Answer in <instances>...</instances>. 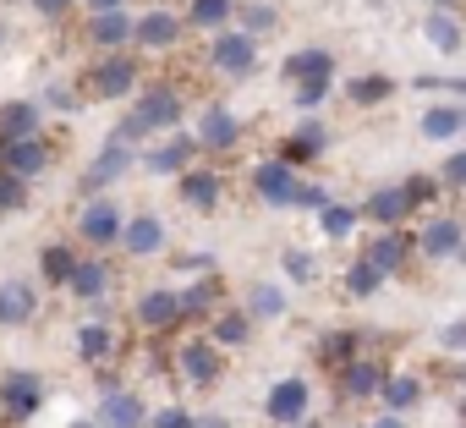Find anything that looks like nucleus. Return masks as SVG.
<instances>
[{"instance_id": "3", "label": "nucleus", "mask_w": 466, "mask_h": 428, "mask_svg": "<svg viewBox=\"0 0 466 428\" xmlns=\"http://www.w3.org/2000/svg\"><path fill=\"white\" fill-rule=\"evenodd\" d=\"M0 170H12L17 181H39L50 170V143L39 138H17V143H0Z\"/></svg>"}, {"instance_id": "42", "label": "nucleus", "mask_w": 466, "mask_h": 428, "mask_svg": "<svg viewBox=\"0 0 466 428\" xmlns=\"http://www.w3.org/2000/svg\"><path fill=\"white\" fill-rule=\"evenodd\" d=\"M324 94H329V77H313V83H302V88H297V105H302V110H313Z\"/></svg>"}, {"instance_id": "8", "label": "nucleus", "mask_w": 466, "mask_h": 428, "mask_svg": "<svg viewBox=\"0 0 466 428\" xmlns=\"http://www.w3.org/2000/svg\"><path fill=\"white\" fill-rule=\"evenodd\" d=\"M45 110L34 99H6L0 105V143H17V138H39Z\"/></svg>"}, {"instance_id": "36", "label": "nucleus", "mask_w": 466, "mask_h": 428, "mask_svg": "<svg viewBox=\"0 0 466 428\" xmlns=\"http://www.w3.org/2000/svg\"><path fill=\"white\" fill-rule=\"evenodd\" d=\"M417 395H422L417 379H406V373H400V379H384V401H390V406H411Z\"/></svg>"}, {"instance_id": "50", "label": "nucleus", "mask_w": 466, "mask_h": 428, "mask_svg": "<svg viewBox=\"0 0 466 428\" xmlns=\"http://www.w3.org/2000/svg\"><path fill=\"white\" fill-rule=\"evenodd\" d=\"M28 6H34L39 17H66V6H72V0H28Z\"/></svg>"}, {"instance_id": "47", "label": "nucleus", "mask_w": 466, "mask_h": 428, "mask_svg": "<svg viewBox=\"0 0 466 428\" xmlns=\"http://www.w3.org/2000/svg\"><path fill=\"white\" fill-rule=\"evenodd\" d=\"M444 187H466V154H450L444 159Z\"/></svg>"}, {"instance_id": "41", "label": "nucleus", "mask_w": 466, "mask_h": 428, "mask_svg": "<svg viewBox=\"0 0 466 428\" xmlns=\"http://www.w3.org/2000/svg\"><path fill=\"white\" fill-rule=\"evenodd\" d=\"M384 94H390L384 77H362V83H351V99H362V105H373V99H384Z\"/></svg>"}, {"instance_id": "22", "label": "nucleus", "mask_w": 466, "mask_h": 428, "mask_svg": "<svg viewBox=\"0 0 466 428\" xmlns=\"http://www.w3.org/2000/svg\"><path fill=\"white\" fill-rule=\"evenodd\" d=\"M72 270H77V248H66V242H50V248L39 253V275H45L50 286H66V280H72Z\"/></svg>"}, {"instance_id": "46", "label": "nucleus", "mask_w": 466, "mask_h": 428, "mask_svg": "<svg viewBox=\"0 0 466 428\" xmlns=\"http://www.w3.org/2000/svg\"><path fill=\"white\" fill-rule=\"evenodd\" d=\"M286 270H291V280H302V286L313 280V259H308V253H286Z\"/></svg>"}, {"instance_id": "1", "label": "nucleus", "mask_w": 466, "mask_h": 428, "mask_svg": "<svg viewBox=\"0 0 466 428\" xmlns=\"http://www.w3.org/2000/svg\"><path fill=\"white\" fill-rule=\"evenodd\" d=\"M39 406H45V384H39V373H6V379H0V423L23 428V423L39 417Z\"/></svg>"}, {"instance_id": "4", "label": "nucleus", "mask_w": 466, "mask_h": 428, "mask_svg": "<svg viewBox=\"0 0 466 428\" xmlns=\"http://www.w3.org/2000/svg\"><path fill=\"white\" fill-rule=\"evenodd\" d=\"M121 226H127V214H121L110 198H94V203L83 209V220H77V237H83L88 248H110V242H121Z\"/></svg>"}, {"instance_id": "54", "label": "nucleus", "mask_w": 466, "mask_h": 428, "mask_svg": "<svg viewBox=\"0 0 466 428\" xmlns=\"http://www.w3.org/2000/svg\"><path fill=\"white\" fill-rule=\"evenodd\" d=\"M373 428H400V423H395V417H379V423H373Z\"/></svg>"}, {"instance_id": "12", "label": "nucleus", "mask_w": 466, "mask_h": 428, "mask_svg": "<svg viewBox=\"0 0 466 428\" xmlns=\"http://www.w3.org/2000/svg\"><path fill=\"white\" fill-rule=\"evenodd\" d=\"M264 412H269L275 423H302V412H308V379H280V384L269 390Z\"/></svg>"}, {"instance_id": "7", "label": "nucleus", "mask_w": 466, "mask_h": 428, "mask_svg": "<svg viewBox=\"0 0 466 428\" xmlns=\"http://www.w3.org/2000/svg\"><path fill=\"white\" fill-rule=\"evenodd\" d=\"M34 313H39V291H34L23 275L0 286V330H17V324H28Z\"/></svg>"}, {"instance_id": "34", "label": "nucleus", "mask_w": 466, "mask_h": 428, "mask_svg": "<svg viewBox=\"0 0 466 428\" xmlns=\"http://www.w3.org/2000/svg\"><path fill=\"white\" fill-rule=\"evenodd\" d=\"M319 148H324V127H313V121H308V127H302V132L291 138V148H286V159H313Z\"/></svg>"}, {"instance_id": "15", "label": "nucleus", "mask_w": 466, "mask_h": 428, "mask_svg": "<svg viewBox=\"0 0 466 428\" xmlns=\"http://www.w3.org/2000/svg\"><path fill=\"white\" fill-rule=\"evenodd\" d=\"M121 248H127L132 259H148V253H159V248H165V226L154 220V214H137V220H127V226H121Z\"/></svg>"}, {"instance_id": "38", "label": "nucleus", "mask_w": 466, "mask_h": 428, "mask_svg": "<svg viewBox=\"0 0 466 428\" xmlns=\"http://www.w3.org/2000/svg\"><path fill=\"white\" fill-rule=\"evenodd\" d=\"M280 308H286L280 286H253V313H258V319H275Z\"/></svg>"}, {"instance_id": "55", "label": "nucleus", "mask_w": 466, "mask_h": 428, "mask_svg": "<svg viewBox=\"0 0 466 428\" xmlns=\"http://www.w3.org/2000/svg\"><path fill=\"white\" fill-rule=\"evenodd\" d=\"M297 428H319V423H297Z\"/></svg>"}, {"instance_id": "52", "label": "nucleus", "mask_w": 466, "mask_h": 428, "mask_svg": "<svg viewBox=\"0 0 466 428\" xmlns=\"http://www.w3.org/2000/svg\"><path fill=\"white\" fill-rule=\"evenodd\" d=\"M83 6H88V17H94V12H121V0H83Z\"/></svg>"}, {"instance_id": "51", "label": "nucleus", "mask_w": 466, "mask_h": 428, "mask_svg": "<svg viewBox=\"0 0 466 428\" xmlns=\"http://www.w3.org/2000/svg\"><path fill=\"white\" fill-rule=\"evenodd\" d=\"M422 88H461L466 94V77H422Z\"/></svg>"}, {"instance_id": "57", "label": "nucleus", "mask_w": 466, "mask_h": 428, "mask_svg": "<svg viewBox=\"0 0 466 428\" xmlns=\"http://www.w3.org/2000/svg\"><path fill=\"white\" fill-rule=\"evenodd\" d=\"M461 412H466V395H461Z\"/></svg>"}, {"instance_id": "27", "label": "nucleus", "mask_w": 466, "mask_h": 428, "mask_svg": "<svg viewBox=\"0 0 466 428\" xmlns=\"http://www.w3.org/2000/svg\"><path fill=\"white\" fill-rule=\"evenodd\" d=\"M230 12H237V6H230V0H192V28H225L230 23Z\"/></svg>"}, {"instance_id": "26", "label": "nucleus", "mask_w": 466, "mask_h": 428, "mask_svg": "<svg viewBox=\"0 0 466 428\" xmlns=\"http://www.w3.org/2000/svg\"><path fill=\"white\" fill-rule=\"evenodd\" d=\"M422 248H428L433 259H444V253H455V248H461V226H455V220H433V226L422 231Z\"/></svg>"}, {"instance_id": "39", "label": "nucleus", "mask_w": 466, "mask_h": 428, "mask_svg": "<svg viewBox=\"0 0 466 428\" xmlns=\"http://www.w3.org/2000/svg\"><path fill=\"white\" fill-rule=\"evenodd\" d=\"M242 28H248V39L253 34H269L275 28V12L269 6H242Z\"/></svg>"}, {"instance_id": "11", "label": "nucleus", "mask_w": 466, "mask_h": 428, "mask_svg": "<svg viewBox=\"0 0 466 428\" xmlns=\"http://www.w3.org/2000/svg\"><path fill=\"white\" fill-rule=\"evenodd\" d=\"M181 39V23L170 12H148V17H132V45L143 50H170Z\"/></svg>"}, {"instance_id": "21", "label": "nucleus", "mask_w": 466, "mask_h": 428, "mask_svg": "<svg viewBox=\"0 0 466 428\" xmlns=\"http://www.w3.org/2000/svg\"><path fill=\"white\" fill-rule=\"evenodd\" d=\"M77 357H83V362H105V357H116V330H110L105 319L83 324V330H77Z\"/></svg>"}, {"instance_id": "48", "label": "nucleus", "mask_w": 466, "mask_h": 428, "mask_svg": "<svg viewBox=\"0 0 466 428\" xmlns=\"http://www.w3.org/2000/svg\"><path fill=\"white\" fill-rule=\"evenodd\" d=\"M357 352V335H329L324 341V357H351Z\"/></svg>"}, {"instance_id": "35", "label": "nucleus", "mask_w": 466, "mask_h": 428, "mask_svg": "<svg viewBox=\"0 0 466 428\" xmlns=\"http://www.w3.org/2000/svg\"><path fill=\"white\" fill-rule=\"evenodd\" d=\"M214 341H219V346H242V341H248V319H242V313L214 319Z\"/></svg>"}, {"instance_id": "6", "label": "nucleus", "mask_w": 466, "mask_h": 428, "mask_svg": "<svg viewBox=\"0 0 466 428\" xmlns=\"http://www.w3.org/2000/svg\"><path fill=\"white\" fill-rule=\"evenodd\" d=\"M143 423H148V412H143V401H137L132 390H110V395H99L94 428H143Z\"/></svg>"}, {"instance_id": "17", "label": "nucleus", "mask_w": 466, "mask_h": 428, "mask_svg": "<svg viewBox=\"0 0 466 428\" xmlns=\"http://www.w3.org/2000/svg\"><path fill=\"white\" fill-rule=\"evenodd\" d=\"M181 373L192 384H214L219 379V346L214 341H187L181 346Z\"/></svg>"}, {"instance_id": "9", "label": "nucleus", "mask_w": 466, "mask_h": 428, "mask_svg": "<svg viewBox=\"0 0 466 428\" xmlns=\"http://www.w3.org/2000/svg\"><path fill=\"white\" fill-rule=\"evenodd\" d=\"M237 138H242V121L230 116V110H219V105H208L203 116H198V148H237Z\"/></svg>"}, {"instance_id": "30", "label": "nucleus", "mask_w": 466, "mask_h": 428, "mask_svg": "<svg viewBox=\"0 0 466 428\" xmlns=\"http://www.w3.org/2000/svg\"><path fill=\"white\" fill-rule=\"evenodd\" d=\"M176 302H181V319H203V313L214 308V280H203V286H192V291H176Z\"/></svg>"}, {"instance_id": "2", "label": "nucleus", "mask_w": 466, "mask_h": 428, "mask_svg": "<svg viewBox=\"0 0 466 428\" xmlns=\"http://www.w3.org/2000/svg\"><path fill=\"white\" fill-rule=\"evenodd\" d=\"M127 165H132V148H127V143H116V138H110V143H105V148H99V154H94V165H88V170H83V176H77V192H83V198H88V203H94V198H105V187H110V181H121V176H127Z\"/></svg>"}, {"instance_id": "45", "label": "nucleus", "mask_w": 466, "mask_h": 428, "mask_svg": "<svg viewBox=\"0 0 466 428\" xmlns=\"http://www.w3.org/2000/svg\"><path fill=\"white\" fill-rule=\"evenodd\" d=\"M45 105H50V110H72V105H77V94H72V88H61V83H50V88H45Z\"/></svg>"}, {"instance_id": "23", "label": "nucleus", "mask_w": 466, "mask_h": 428, "mask_svg": "<svg viewBox=\"0 0 466 428\" xmlns=\"http://www.w3.org/2000/svg\"><path fill=\"white\" fill-rule=\"evenodd\" d=\"M181 198H187L192 209H214V203H219V176H214V170H187V176H181Z\"/></svg>"}, {"instance_id": "13", "label": "nucleus", "mask_w": 466, "mask_h": 428, "mask_svg": "<svg viewBox=\"0 0 466 428\" xmlns=\"http://www.w3.org/2000/svg\"><path fill=\"white\" fill-rule=\"evenodd\" d=\"M208 61L219 72H230V77H242V72H253V39L248 34H219L214 50H208Z\"/></svg>"}, {"instance_id": "59", "label": "nucleus", "mask_w": 466, "mask_h": 428, "mask_svg": "<svg viewBox=\"0 0 466 428\" xmlns=\"http://www.w3.org/2000/svg\"><path fill=\"white\" fill-rule=\"evenodd\" d=\"M214 428H219V423H214Z\"/></svg>"}, {"instance_id": "33", "label": "nucleus", "mask_w": 466, "mask_h": 428, "mask_svg": "<svg viewBox=\"0 0 466 428\" xmlns=\"http://www.w3.org/2000/svg\"><path fill=\"white\" fill-rule=\"evenodd\" d=\"M422 132H428V138H439V143H444V138H455V132H461V116H455V110H444V105H439V110H428V116H422Z\"/></svg>"}, {"instance_id": "10", "label": "nucleus", "mask_w": 466, "mask_h": 428, "mask_svg": "<svg viewBox=\"0 0 466 428\" xmlns=\"http://www.w3.org/2000/svg\"><path fill=\"white\" fill-rule=\"evenodd\" d=\"M132 116L143 121V132H165V127L181 121V99H176V88H148Z\"/></svg>"}, {"instance_id": "44", "label": "nucleus", "mask_w": 466, "mask_h": 428, "mask_svg": "<svg viewBox=\"0 0 466 428\" xmlns=\"http://www.w3.org/2000/svg\"><path fill=\"white\" fill-rule=\"evenodd\" d=\"M291 203H302V209H324V203H329V192H324V187H302V181H297Z\"/></svg>"}, {"instance_id": "56", "label": "nucleus", "mask_w": 466, "mask_h": 428, "mask_svg": "<svg viewBox=\"0 0 466 428\" xmlns=\"http://www.w3.org/2000/svg\"><path fill=\"white\" fill-rule=\"evenodd\" d=\"M72 428H94V423H72Z\"/></svg>"}, {"instance_id": "32", "label": "nucleus", "mask_w": 466, "mask_h": 428, "mask_svg": "<svg viewBox=\"0 0 466 428\" xmlns=\"http://www.w3.org/2000/svg\"><path fill=\"white\" fill-rule=\"evenodd\" d=\"M400 259H406V242H400V237H379V242H373V253H368V264H373L379 275H384V270H395Z\"/></svg>"}, {"instance_id": "20", "label": "nucleus", "mask_w": 466, "mask_h": 428, "mask_svg": "<svg viewBox=\"0 0 466 428\" xmlns=\"http://www.w3.org/2000/svg\"><path fill=\"white\" fill-rule=\"evenodd\" d=\"M192 154H198V143H192V138H170V143H159L143 165H148L154 176H170V170H187V165H192Z\"/></svg>"}, {"instance_id": "31", "label": "nucleus", "mask_w": 466, "mask_h": 428, "mask_svg": "<svg viewBox=\"0 0 466 428\" xmlns=\"http://www.w3.org/2000/svg\"><path fill=\"white\" fill-rule=\"evenodd\" d=\"M28 209V181H17L12 170H0V214H17Z\"/></svg>"}, {"instance_id": "37", "label": "nucleus", "mask_w": 466, "mask_h": 428, "mask_svg": "<svg viewBox=\"0 0 466 428\" xmlns=\"http://www.w3.org/2000/svg\"><path fill=\"white\" fill-rule=\"evenodd\" d=\"M428 39H433L439 50H455V45H461V28H455L444 12H439V17H428Z\"/></svg>"}, {"instance_id": "14", "label": "nucleus", "mask_w": 466, "mask_h": 428, "mask_svg": "<svg viewBox=\"0 0 466 428\" xmlns=\"http://www.w3.org/2000/svg\"><path fill=\"white\" fill-rule=\"evenodd\" d=\"M66 291H72L77 302H99V297L110 291V264H105V259H77V270H72Z\"/></svg>"}, {"instance_id": "58", "label": "nucleus", "mask_w": 466, "mask_h": 428, "mask_svg": "<svg viewBox=\"0 0 466 428\" xmlns=\"http://www.w3.org/2000/svg\"><path fill=\"white\" fill-rule=\"evenodd\" d=\"M461 127H466V116H461Z\"/></svg>"}, {"instance_id": "43", "label": "nucleus", "mask_w": 466, "mask_h": 428, "mask_svg": "<svg viewBox=\"0 0 466 428\" xmlns=\"http://www.w3.org/2000/svg\"><path fill=\"white\" fill-rule=\"evenodd\" d=\"M433 192H439V181H428V176H411L406 181V203H428Z\"/></svg>"}, {"instance_id": "53", "label": "nucleus", "mask_w": 466, "mask_h": 428, "mask_svg": "<svg viewBox=\"0 0 466 428\" xmlns=\"http://www.w3.org/2000/svg\"><path fill=\"white\" fill-rule=\"evenodd\" d=\"M444 346H466V324H450L444 330Z\"/></svg>"}, {"instance_id": "49", "label": "nucleus", "mask_w": 466, "mask_h": 428, "mask_svg": "<svg viewBox=\"0 0 466 428\" xmlns=\"http://www.w3.org/2000/svg\"><path fill=\"white\" fill-rule=\"evenodd\" d=\"M154 428H192V417H187L181 406H165V412L154 417Z\"/></svg>"}, {"instance_id": "29", "label": "nucleus", "mask_w": 466, "mask_h": 428, "mask_svg": "<svg viewBox=\"0 0 466 428\" xmlns=\"http://www.w3.org/2000/svg\"><path fill=\"white\" fill-rule=\"evenodd\" d=\"M340 390H346V395H373V390H379V368H373V362H351V368L340 373Z\"/></svg>"}, {"instance_id": "28", "label": "nucleus", "mask_w": 466, "mask_h": 428, "mask_svg": "<svg viewBox=\"0 0 466 428\" xmlns=\"http://www.w3.org/2000/svg\"><path fill=\"white\" fill-rule=\"evenodd\" d=\"M319 226H324V237H351L357 209H351V203H324V209H319Z\"/></svg>"}, {"instance_id": "40", "label": "nucleus", "mask_w": 466, "mask_h": 428, "mask_svg": "<svg viewBox=\"0 0 466 428\" xmlns=\"http://www.w3.org/2000/svg\"><path fill=\"white\" fill-rule=\"evenodd\" d=\"M346 286H351V291H357V297H368V291H379V270H373V264H368V259H362V264H357V270H351V275H346Z\"/></svg>"}, {"instance_id": "5", "label": "nucleus", "mask_w": 466, "mask_h": 428, "mask_svg": "<svg viewBox=\"0 0 466 428\" xmlns=\"http://www.w3.org/2000/svg\"><path fill=\"white\" fill-rule=\"evenodd\" d=\"M88 88H94V99H127V94L137 88V61H132V56H105V61L94 66Z\"/></svg>"}, {"instance_id": "16", "label": "nucleus", "mask_w": 466, "mask_h": 428, "mask_svg": "<svg viewBox=\"0 0 466 428\" xmlns=\"http://www.w3.org/2000/svg\"><path fill=\"white\" fill-rule=\"evenodd\" d=\"M88 39H94L99 50L132 45V12H94V17H88Z\"/></svg>"}, {"instance_id": "19", "label": "nucleus", "mask_w": 466, "mask_h": 428, "mask_svg": "<svg viewBox=\"0 0 466 428\" xmlns=\"http://www.w3.org/2000/svg\"><path fill=\"white\" fill-rule=\"evenodd\" d=\"M253 187H258V198H264V203H291V192H297V181H291V165H286V159L258 165Z\"/></svg>"}, {"instance_id": "24", "label": "nucleus", "mask_w": 466, "mask_h": 428, "mask_svg": "<svg viewBox=\"0 0 466 428\" xmlns=\"http://www.w3.org/2000/svg\"><path fill=\"white\" fill-rule=\"evenodd\" d=\"M329 56L324 50H302V56H291L286 61V77H297V83H313V77H329Z\"/></svg>"}, {"instance_id": "25", "label": "nucleus", "mask_w": 466, "mask_h": 428, "mask_svg": "<svg viewBox=\"0 0 466 428\" xmlns=\"http://www.w3.org/2000/svg\"><path fill=\"white\" fill-rule=\"evenodd\" d=\"M406 209H411V203H406V192H400V187H384V192H373V198H368V214H373V220H384V226H395Z\"/></svg>"}, {"instance_id": "18", "label": "nucleus", "mask_w": 466, "mask_h": 428, "mask_svg": "<svg viewBox=\"0 0 466 428\" xmlns=\"http://www.w3.org/2000/svg\"><path fill=\"white\" fill-rule=\"evenodd\" d=\"M137 324H143V330H170V324H181L176 291H148V297H137Z\"/></svg>"}]
</instances>
